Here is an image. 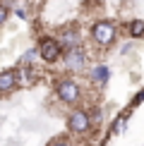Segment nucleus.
I'll return each instance as SVG.
<instances>
[{
    "label": "nucleus",
    "mask_w": 144,
    "mask_h": 146,
    "mask_svg": "<svg viewBox=\"0 0 144 146\" xmlns=\"http://www.w3.org/2000/svg\"><path fill=\"white\" fill-rule=\"evenodd\" d=\"M10 15H12V10H10V7H7L5 3H0V27H3V24H7Z\"/></svg>",
    "instance_id": "obj_13"
},
{
    "label": "nucleus",
    "mask_w": 144,
    "mask_h": 146,
    "mask_svg": "<svg viewBox=\"0 0 144 146\" xmlns=\"http://www.w3.org/2000/svg\"><path fill=\"white\" fill-rule=\"evenodd\" d=\"M127 125H130V113H120L118 117L113 120V125H111V134H115V137L125 134V132H127Z\"/></svg>",
    "instance_id": "obj_10"
},
{
    "label": "nucleus",
    "mask_w": 144,
    "mask_h": 146,
    "mask_svg": "<svg viewBox=\"0 0 144 146\" xmlns=\"http://www.w3.org/2000/svg\"><path fill=\"white\" fill-rule=\"evenodd\" d=\"M60 62H63L65 72H70V74H75V72H84V67L89 65L87 48L79 46V48H72V50H65V55H63Z\"/></svg>",
    "instance_id": "obj_5"
},
{
    "label": "nucleus",
    "mask_w": 144,
    "mask_h": 146,
    "mask_svg": "<svg viewBox=\"0 0 144 146\" xmlns=\"http://www.w3.org/2000/svg\"><path fill=\"white\" fill-rule=\"evenodd\" d=\"M87 77H89V82H91L94 86L103 89V86H108V82H111V67H108L106 62L91 65V67H89V72H87Z\"/></svg>",
    "instance_id": "obj_7"
},
{
    "label": "nucleus",
    "mask_w": 144,
    "mask_h": 146,
    "mask_svg": "<svg viewBox=\"0 0 144 146\" xmlns=\"http://www.w3.org/2000/svg\"><path fill=\"white\" fill-rule=\"evenodd\" d=\"M27 3H29V5H34V7H36V5H41L43 0H27Z\"/></svg>",
    "instance_id": "obj_16"
},
{
    "label": "nucleus",
    "mask_w": 144,
    "mask_h": 146,
    "mask_svg": "<svg viewBox=\"0 0 144 146\" xmlns=\"http://www.w3.org/2000/svg\"><path fill=\"white\" fill-rule=\"evenodd\" d=\"M46 146H75L70 141V139H65V137H58V139H53V141H48Z\"/></svg>",
    "instance_id": "obj_14"
},
{
    "label": "nucleus",
    "mask_w": 144,
    "mask_h": 146,
    "mask_svg": "<svg viewBox=\"0 0 144 146\" xmlns=\"http://www.w3.org/2000/svg\"><path fill=\"white\" fill-rule=\"evenodd\" d=\"M19 89V74L17 70H0V96H7Z\"/></svg>",
    "instance_id": "obj_8"
},
{
    "label": "nucleus",
    "mask_w": 144,
    "mask_h": 146,
    "mask_svg": "<svg viewBox=\"0 0 144 146\" xmlns=\"http://www.w3.org/2000/svg\"><path fill=\"white\" fill-rule=\"evenodd\" d=\"M36 50H39V58H41V62H43V65H55L65 55V48L58 41V36H46V34L39 38Z\"/></svg>",
    "instance_id": "obj_4"
},
{
    "label": "nucleus",
    "mask_w": 144,
    "mask_h": 146,
    "mask_svg": "<svg viewBox=\"0 0 144 146\" xmlns=\"http://www.w3.org/2000/svg\"><path fill=\"white\" fill-rule=\"evenodd\" d=\"M65 125H67V132L72 137H87L89 132H91L94 127V117H91V110L89 108H72L67 113V120H65Z\"/></svg>",
    "instance_id": "obj_3"
},
{
    "label": "nucleus",
    "mask_w": 144,
    "mask_h": 146,
    "mask_svg": "<svg viewBox=\"0 0 144 146\" xmlns=\"http://www.w3.org/2000/svg\"><path fill=\"white\" fill-rule=\"evenodd\" d=\"M53 94H55L58 103L70 106V108H77L82 103V98H84V89H82V84L77 82L75 77H60V79H55Z\"/></svg>",
    "instance_id": "obj_1"
},
{
    "label": "nucleus",
    "mask_w": 144,
    "mask_h": 146,
    "mask_svg": "<svg viewBox=\"0 0 144 146\" xmlns=\"http://www.w3.org/2000/svg\"><path fill=\"white\" fill-rule=\"evenodd\" d=\"M139 103H144V86L135 94V98H132V106H139Z\"/></svg>",
    "instance_id": "obj_15"
},
{
    "label": "nucleus",
    "mask_w": 144,
    "mask_h": 146,
    "mask_svg": "<svg viewBox=\"0 0 144 146\" xmlns=\"http://www.w3.org/2000/svg\"><path fill=\"white\" fill-rule=\"evenodd\" d=\"M12 15H15L17 19H29V3H27V5H15Z\"/></svg>",
    "instance_id": "obj_12"
},
{
    "label": "nucleus",
    "mask_w": 144,
    "mask_h": 146,
    "mask_svg": "<svg viewBox=\"0 0 144 146\" xmlns=\"http://www.w3.org/2000/svg\"><path fill=\"white\" fill-rule=\"evenodd\" d=\"M36 62H41L39 50H36V48H29V50L19 58V67H36Z\"/></svg>",
    "instance_id": "obj_11"
},
{
    "label": "nucleus",
    "mask_w": 144,
    "mask_h": 146,
    "mask_svg": "<svg viewBox=\"0 0 144 146\" xmlns=\"http://www.w3.org/2000/svg\"><path fill=\"white\" fill-rule=\"evenodd\" d=\"M58 41L63 43L65 50H72V48H79L84 46V34L79 27H75V24H67V27H63L58 31Z\"/></svg>",
    "instance_id": "obj_6"
},
{
    "label": "nucleus",
    "mask_w": 144,
    "mask_h": 146,
    "mask_svg": "<svg viewBox=\"0 0 144 146\" xmlns=\"http://www.w3.org/2000/svg\"><path fill=\"white\" fill-rule=\"evenodd\" d=\"M89 41L96 48H111L118 41V24L113 19H96L89 27Z\"/></svg>",
    "instance_id": "obj_2"
},
{
    "label": "nucleus",
    "mask_w": 144,
    "mask_h": 146,
    "mask_svg": "<svg viewBox=\"0 0 144 146\" xmlns=\"http://www.w3.org/2000/svg\"><path fill=\"white\" fill-rule=\"evenodd\" d=\"M127 36H130L132 41H142V38H144V19H142V17L130 19V24H127Z\"/></svg>",
    "instance_id": "obj_9"
}]
</instances>
